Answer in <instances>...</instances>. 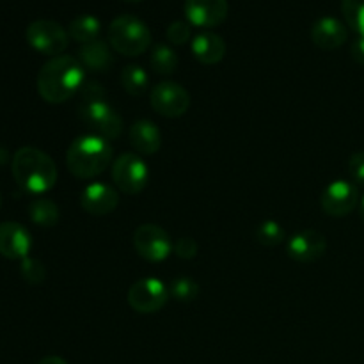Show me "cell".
Returning a JSON list of instances; mask_svg holds the SVG:
<instances>
[{
  "mask_svg": "<svg viewBox=\"0 0 364 364\" xmlns=\"http://www.w3.org/2000/svg\"><path fill=\"white\" fill-rule=\"evenodd\" d=\"M80 205L89 215H109L119 205V194L116 188L103 181H92L82 191Z\"/></svg>",
  "mask_w": 364,
  "mask_h": 364,
  "instance_id": "cell-13",
  "label": "cell"
},
{
  "mask_svg": "<svg viewBox=\"0 0 364 364\" xmlns=\"http://www.w3.org/2000/svg\"><path fill=\"white\" fill-rule=\"evenodd\" d=\"M78 60L87 70L105 73L114 64L112 50H110L109 43L102 41L98 38L95 41L85 43V45L80 46V50H78Z\"/></svg>",
  "mask_w": 364,
  "mask_h": 364,
  "instance_id": "cell-18",
  "label": "cell"
},
{
  "mask_svg": "<svg viewBox=\"0 0 364 364\" xmlns=\"http://www.w3.org/2000/svg\"><path fill=\"white\" fill-rule=\"evenodd\" d=\"M85 80L84 66L71 55L52 57L38 75V92L45 102L59 105L78 95Z\"/></svg>",
  "mask_w": 364,
  "mask_h": 364,
  "instance_id": "cell-1",
  "label": "cell"
},
{
  "mask_svg": "<svg viewBox=\"0 0 364 364\" xmlns=\"http://www.w3.org/2000/svg\"><path fill=\"white\" fill-rule=\"evenodd\" d=\"M256 240L265 247H276L284 240V231L276 220H265L256 230Z\"/></svg>",
  "mask_w": 364,
  "mask_h": 364,
  "instance_id": "cell-26",
  "label": "cell"
},
{
  "mask_svg": "<svg viewBox=\"0 0 364 364\" xmlns=\"http://www.w3.org/2000/svg\"><path fill=\"white\" fill-rule=\"evenodd\" d=\"M191 38H192V27L188 21L174 20L173 23L167 27V39H169L173 45H185Z\"/></svg>",
  "mask_w": 364,
  "mask_h": 364,
  "instance_id": "cell-28",
  "label": "cell"
},
{
  "mask_svg": "<svg viewBox=\"0 0 364 364\" xmlns=\"http://www.w3.org/2000/svg\"><path fill=\"white\" fill-rule=\"evenodd\" d=\"M112 181L124 194H141L149 181L148 166L135 153H123L112 164Z\"/></svg>",
  "mask_w": 364,
  "mask_h": 364,
  "instance_id": "cell-5",
  "label": "cell"
},
{
  "mask_svg": "<svg viewBox=\"0 0 364 364\" xmlns=\"http://www.w3.org/2000/svg\"><path fill=\"white\" fill-rule=\"evenodd\" d=\"M149 63H151V68L155 70V73L171 75L178 68V55L169 45L159 43L151 50V59H149Z\"/></svg>",
  "mask_w": 364,
  "mask_h": 364,
  "instance_id": "cell-23",
  "label": "cell"
},
{
  "mask_svg": "<svg viewBox=\"0 0 364 364\" xmlns=\"http://www.w3.org/2000/svg\"><path fill=\"white\" fill-rule=\"evenodd\" d=\"M130 144L141 155H155L162 146V134L159 127L149 119L135 121L128 130Z\"/></svg>",
  "mask_w": 364,
  "mask_h": 364,
  "instance_id": "cell-17",
  "label": "cell"
},
{
  "mask_svg": "<svg viewBox=\"0 0 364 364\" xmlns=\"http://www.w3.org/2000/svg\"><path fill=\"white\" fill-rule=\"evenodd\" d=\"M341 11L348 27L364 36V0H341Z\"/></svg>",
  "mask_w": 364,
  "mask_h": 364,
  "instance_id": "cell-24",
  "label": "cell"
},
{
  "mask_svg": "<svg viewBox=\"0 0 364 364\" xmlns=\"http://www.w3.org/2000/svg\"><path fill=\"white\" fill-rule=\"evenodd\" d=\"M173 251L176 252L178 258L192 259L196 255H198L199 247H198V244H196L194 238H191V237H181V238H178L176 244L173 245Z\"/></svg>",
  "mask_w": 364,
  "mask_h": 364,
  "instance_id": "cell-30",
  "label": "cell"
},
{
  "mask_svg": "<svg viewBox=\"0 0 364 364\" xmlns=\"http://www.w3.org/2000/svg\"><path fill=\"white\" fill-rule=\"evenodd\" d=\"M311 39L318 48L336 50L348 39V28L334 16H322L313 23Z\"/></svg>",
  "mask_w": 364,
  "mask_h": 364,
  "instance_id": "cell-16",
  "label": "cell"
},
{
  "mask_svg": "<svg viewBox=\"0 0 364 364\" xmlns=\"http://www.w3.org/2000/svg\"><path fill=\"white\" fill-rule=\"evenodd\" d=\"M78 117L87 124L92 134L100 135L107 141L117 139L123 132V119L116 112V109L110 107L105 100L78 105Z\"/></svg>",
  "mask_w": 364,
  "mask_h": 364,
  "instance_id": "cell-6",
  "label": "cell"
},
{
  "mask_svg": "<svg viewBox=\"0 0 364 364\" xmlns=\"http://www.w3.org/2000/svg\"><path fill=\"white\" fill-rule=\"evenodd\" d=\"M32 247L31 233L18 223L0 224V255L7 259H25Z\"/></svg>",
  "mask_w": 364,
  "mask_h": 364,
  "instance_id": "cell-15",
  "label": "cell"
},
{
  "mask_svg": "<svg viewBox=\"0 0 364 364\" xmlns=\"http://www.w3.org/2000/svg\"><path fill=\"white\" fill-rule=\"evenodd\" d=\"M13 176L23 191L45 194L57 183V166L38 148H20L13 156Z\"/></svg>",
  "mask_w": 364,
  "mask_h": 364,
  "instance_id": "cell-2",
  "label": "cell"
},
{
  "mask_svg": "<svg viewBox=\"0 0 364 364\" xmlns=\"http://www.w3.org/2000/svg\"><path fill=\"white\" fill-rule=\"evenodd\" d=\"M151 107L164 117H180L191 107V95L176 82H160L151 91Z\"/></svg>",
  "mask_w": 364,
  "mask_h": 364,
  "instance_id": "cell-10",
  "label": "cell"
},
{
  "mask_svg": "<svg viewBox=\"0 0 364 364\" xmlns=\"http://www.w3.org/2000/svg\"><path fill=\"white\" fill-rule=\"evenodd\" d=\"M27 43L43 55L57 57L66 50L68 34L66 28L53 20H36L25 31Z\"/></svg>",
  "mask_w": 364,
  "mask_h": 364,
  "instance_id": "cell-7",
  "label": "cell"
},
{
  "mask_svg": "<svg viewBox=\"0 0 364 364\" xmlns=\"http://www.w3.org/2000/svg\"><path fill=\"white\" fill-rule=\"evenodd\" d=\"M127 2H141V0H127Z\"/></svg>",
  "mask_w": 364,
  "mask_h": 364,
  "instance_id": "cell-35",
  "label": "cell"
},
{
  "mask_svg": "<svg viewBox=\"0 0 364 364\" xmlns=\"http://www.w3.org/2000/svg\"><path fill=\"white\" fill-rule=\"evenodd\" d=\"M28 217L41 228H53L60 219L59 206L48 198H36L28 205Z\"/></svg>",
  "mask_w": 364,
  "mask_h": 364,
  "instance_id": "cell-21",
  "label": "cell"
},
{
  "mask_svg": "<svg viewBox=\"0 0 364 364\" xmlns=\"http://www.w3.org/2000/svg\"><path fill=\"white\" fill-rule=\"evenodd\" d=\"M322 210L331 217H345L358 206L359 191L352 181L336 180L322 194Z\"/></svg>",
  "mask_w": 364,
  "mask_h": 364,
  "instance_id": "cell-11",
  "label": "cell"
},
{
  "mask_svg": "<svg viewBox=\"0 0 364 364\" xmlns=\"http://www.w3.org/2000/svg\"><path fill=\"white\" fill-rule=\"evenodd\" d=\"M121 84L123 89L132 96H142L149 85V77L146 73L144 68L137 66V64H130L121 71Z\"/></svg>",
  "mask_w": 364,
  "mask_h": 364,
  "instance_id": "cell-22",
  "label": "cell"
},
{
  "mask_svg": "<svg viewBox=\"0 0 364 364\" xmlns=\"http://www.w3.org/2000/svg\"><path fill=\"white\" fill-rule=\"evenodd\" d=\"M327 251V238L316 230H304L294 235L287 244V252L299 263H311L322 258Z\"/></svg>",
  "mask_w": 364,
  "mask_h": 364,
  "instance_id": "cell-12",
  "label": "cell"
},
{
  "mask_svg": "<svg viewBox=\"0 0 364 364\" xmlns=\"http://www.w3.org/2000/svg\"><path fill=\"white\" fill-rule=\"evenodd\" d=\"M134 247L142 259L159 263L171 255L173 242L164 228L156 224H142L134 233Z\"/></svg>",
  "mask_w": 364,
  "mask_h": 364,
  "instance_id": "cell-9",
  "label": "cell"
},
{
  "mask_svg": "<svg viewBox=\"0 0 364 364\" xmlns=\"http://www.w3.org/2000/svg\"><path fill=\"white\" fill-rule=\"evenodd\" d=\"M169 301V288L156 277L135 281L128 290V304L142 315L159 313Z\"/></svg>",
  "mask_w": 364,
  "mask_h": 364,
  "instance_id": "cell-8",
  "label": "cell"
},
{
  "mask_svg": "<svg viewBox=\"0 0 364 364\" xmlns=\"http://www.w3.org/2000/svg\"><path fill=\"white\" fill-rule=\"evenodd\" d=\"M361 219H363V223H364V196H363V199H361Z\"/></svg>",
  "mask_w": 364,
  "mask_h": 364,
  "instance_id": "cell-34",
  "label": "cell"
},
{
  "mask_svg": "<svg viewBox=\"0 0 364 364\" xmlns=\"http://www.w3.org/2000/svg\"><path fill=\"white\" fill-rule=\"evenodd\" d=\"M100 31H102V23L92 14H78L70 21V27H68V34L82 45L98 39Z\"/></svg>",
  "mask_w": 364,
  "mask_h": 364,
  "instance_id": "cell-20",
  "label": "cell"
},
{
  "mask_svg": "<svg viewBox=\"0 0 364 364\" xmlns=\"http://www.w3.org/2000/svg\"><path fill=\"white\" fill-rule=\"evenodd\" d=\"M183 11L191 25L217 27L228 16V0H185Z\"/></svg>",
  "mask_w": 364,
  "mask_h": 364,
  "instance_id": "cell-14",
  "label": "cell"
},
{
  "mask_svg": "<svg viewBox=\"0 0 364 364\" xmlns=\"http://www.w3.org/2000/svg\"><path fill=\"white\" fill-rule=\"evenodd\" d=\"M114 149L107 139L100 135H80L70 144L66 166L75 178L91 180L100 176L112 162Z\"/></svg>",
  "mask_w": 364,
  "mask_h": 364,
  "instance_id": "cell-3",
  "label": "cell"
},
{
  "mask_svg": "<svg viewBox=\"0 0 364 364\" xmlns=\"http://www.w3.org/2000/svg\"><path fill=\"white\" fill-rule=\"evenodd\" d=\"M192 53L201 64H217L226 55V43L215 32H201L192 39Z\"/></svg>",
  "mask_w": 364,
  "mask_h": 364,
  "instance_id": "cell-19",
  "label": "cell"
},
{
  "mask_svg": "<svg viewBox=\"0 0 364 364\" xmlns=\"http://www.w3.org/2000/svg\"><path fill=\"white\" fill-rule=\"evenodd\" d=\"M350 53H352V59H354L355 63L364 66V36H358V39L352 43Z\"/></svg>",
  "mask_w": 364,
  "mask_h": 364,
  "instance_id": "cell-32",
  "label": "cell"
},
{
  "mask_svg": "<svg viewBox=\"0 0 364 364\" xmlns=\"http://www.w3.org/2000/svg\"><path fill=\"white\" fill-rule=\"evenodd\" d=\"M169 295L178 302H192L199 295V284L191 277H178L169 284Z\"/></svg>",
  "mask_w": 364,
  "mask_h": 364,
  "instance_id": "cell-25",
  "label": "cell"
},
{
  "mask_svg": "<svg viewBox=\"0 0 364 364\" xmlns=\"http://www.w3.org/2000/svg\"><path fill=\"white\" fill-rule=\"evenodd\" d=\"M109 45L117 53L127 57H137L151 45V32L141 18L134 14H119L109 25Z\"/></svg>",
  "mask_w": 364,
  "mask_h": 364,
  "instance_id": "cell-4",
  "label": "cell"
},
{
  "mask_svg": "<svg viewBox=\"0 0 364 364\" xmlns=\"http://www.w3.org/2000/svg\"><path fill=\"white\" fill-rule=\"evenodd\" d=\"M21 276L27 283L31 284H41L46 279V270L39 259L34 258H25L21 259Z\"/></svg>",
  "mask_w": 364,
  "mask_h": 364,
  "instance_id": "cell-27",
  "label": "cell"
},
{
  "mask_svg": "<svg viewBox=\"0 0 364 364\" xmlns=\"http://www.w3.org/2000/svg\"><path fill=\"white\" fill-rule=\"evenodd\" d=\"M348 173H350L352 180L358 185L364 187V151L354 153L348 160Z\"/></svg>",
  "mask_w": 364,
  "mask_h": 364,
  "instance_id": "cell-31",
  "label": "cell"
},
{
  "mask_svg": "<svg viewBox=\"0 0 364 364\" xmlns=\"http://www.w3.org/2000/svg\"><path fill=\"white\" fill-rule=\"evenodd\" d=\"M0 205H2V199H0Z\"/></svg>",
  "mask_w": 364,
  "mask_h": 364,
  "instance_id": "cell-36",
  "label": "cell"
},
{
  "mask_svg": "<svg viewBox=\"0 0 364 364\" xmlns=\"http://www.w3.org/2000/svg\"><path fill=\"white\" fill-rule=\"evenodd\" d=\"M78 98H80V103H92V102H103L105 100V89L102 87L96 82H87V84L82 85V89L78 91Z\"/></svg>",
  "mask_w": 364,
  "mask_h": 364,
  "instance_id": "cell-29",
  "label": "cell"
},
{
  "mask_svg": "<svg viewBox=\"0 0 364 364\" xmlns=\"http://www.w3.org/2000/svg\"><path fill=\"white\" fill-rule=\"evenodd\" d=\"M38 364H68V363L64 361L63 358H59V355H46V358H43Z\"/></svg>",
  "mask_w": 364,
  "mask_h": 364,
  "instance_id": "cell-33",
  "label": "cell"
}]
</instances>
